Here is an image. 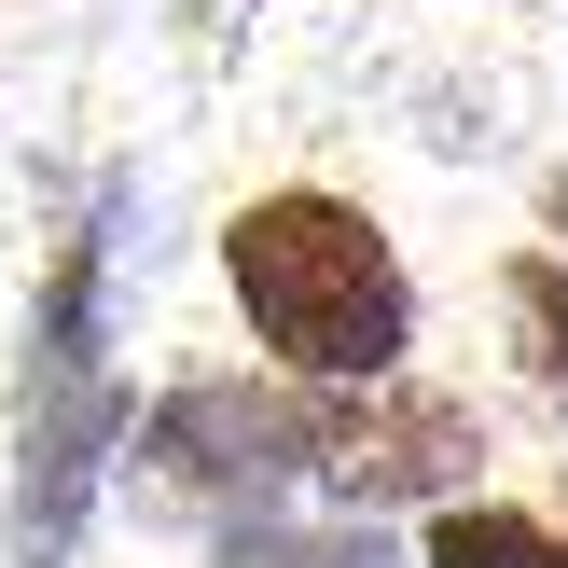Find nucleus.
I'll return each mask as SVG.
<instances>
[{
    "mask_svg": "<svg viewBox=\"0 0 568 568\" xmlns=\"http://www.w3.org/2000/svg\"><path fill=\"white\" fill-rule=\"evenodd\" d=\"M222 277H236L250 347L305 388L403 375V347H416V277H403V250H388V222L361 194H320V181L250 194L222 222Z\"/></svg>",
    "mask_w": 568,
    "mask_h": 568,
    "instance_id": "f257e3e1",
    "label": "nucleus"
},
{
    "mask_svg": "<svg viewBox=\"0 0 568 568\" xmlns=\"http://www.w3.org/2000/svg\"><path fill=\"white\" fill-rule=\"evenodd\" d=\"M139 444V403L111 375V236L83 222L28 305V486H14V568H70L98 471Z\"/></svg>",
    "mask_w": 568,
    "mask_h": 568,
    "instance_id": "f03ea898",
    "label": "nucleus"
},
{
    "mask_svg": "<svg viewBox=\"0 0 568 568\" xmlns=\"http://www.w3.org/2000/svg\"><path fill=\"white\" fill-rule=\"evenodd\" d=\"M139 458H153V486H181V499L264 514V499L320 486V403L250 388V375H181L153 416H139Z\"/></svg>",
    "mask_w": 568,
    "mask_h": 568,
    "instance_id": "7ed1b4c3",
    "label": "nucleus"
},
{
    "mask_svg": "<svg viewBox=\"0 0 568 568\" xmlns=\"http://www.w3.org/2000/svg\"><path fill=\"white\" fill-rule=\"evenodd\" d=\"M471 471H486V416L458 403V388H416V375H361L320 403V486L347 499V514H403V499H471Z\"/></svg>",
    "mask_w": 568,
    "mask_h": 568,
    "instance_id": "20e7f679",
    "label": "nucleus"
},
{
    "mask_svg": "<svg viewBox=\"0 0 568 568\" xmlns=\"http://www.w3.org/2000/svg\"><path fill=\"white\" fill-rule=\"evenodd\" d=\"M499 333H514L527 388L568 416V264L555 250H514V264H499Z\"/></svg>",
    "mask_w": 568,
    "mask_h": 568,
    "instance_id": "39448f33",
    "label": "nucleus"
},
{
    "mask_svg": "<svg viewBox=\"0 0 568 568\" xmlns=\"http://www.w3.org/2000/svg\"><path fill=\"white\" fill-rule=\"evenodd\" d=\"M416 568H568V527L514 514V499H444L430 541H416Z\"/></svg>",
    "mask_w": 568,
    "mask_h": 568,
    "instance_id": "423d86ee",
    "label": "nucleus"
},
{
    "mask_svg": "<svg viewBox=\"0 0 568 568\" xmlns=\"http://www.w3.org/2000/svg\"><path fill=\"white\" fill-rule=\"evenodd\" d=\"M236 568H388L375 541H264V527H236Z\"/></svg>",
    "mask_w": 568,
    "mask_h": 568,
    "instance_id": "0eeeda50",
    "label": "nucleus"
},
{
    "mask_svg": "<svg viewBox=\"0 0 568 568\" xmlns=\"http://www.w3.org/2000/svg\"><path fill=\"white\" fill-rule=\"evenodd\" d=\"M541 222H555V236H568V181H555V194H541Z\"/></svg>",
    "mask_w": 568,
    "mask_h": 568,
    "instance_id": "6e6552de",
    "label": "nucleus"
}]
</instances>
